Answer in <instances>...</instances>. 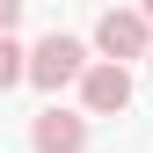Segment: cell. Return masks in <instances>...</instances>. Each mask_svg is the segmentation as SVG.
Here are the masks:
<instances>
[{
  "label": "cell",
  "mask_w": 153,
  "mask_h": 153,
  "mask_svg": "<svg viewBox=\"0 0 153 153\" xmlns=\"http://www.w3.org/2000/svg\"><path fill=\"white\" fill-rule=\"evenodd\" d=\"M95 51H102V66H124V59H153V22L139 7H109L102 22H95Z\"/></svg>",
  "instance_id": "obj_1"
},
{
  "label": "cell",
  "mask_w": 153,
  "mask_h": 153,
  "mask_svg": "<svg viewBox=\"0 0 153 153\" xmlns=\"http://www.w3.org/2000/svg\"><path fill=\"white\" fill-rule=\"evenodd\" d=\"M29 80H36V88H51V95H59L66 80H88V51L73 44V36H59V29H51L44 44L29 51Z\"/></svg>",
  "instance_id": "obj_2"
},
{
  "label": "cell",
  "mask_w": 153,
  "mask_h": 153,
  "mask_svg": "<svg viewBox=\"0 0 153 153\" xmlns=\"http://www.w3.org/2000/svg\"><path fill=\"white\" fill-rule=\"evenodd\" d=\"M29 139H36V153H80V146H88V117H73V109L51 102L44 117L29 124Z\"/></svg>",
  "instance_id": "obj_3"
},
{
  "label": "cell",
  "mask_w": 153,
  "mask_h": 153,
  "mask_svg": "<svg viewBox=\"0 0 153 153\" xmlns=\"http://www.w3.org/2000/svg\"><path fill=\"white\" fill-rule=\"evenodd\" d=\"M80 102L95 109V117H117V109L131 102V73H124V66H88V80H80Z\"/></svg>",
  "instance_id": "obj_4"
},
{
  "label": "cell",
  "mask_w": 153,
  "mask_h": 153,
  "mask_svg": "<svg viewBox=\"0 0 153 153\" xmlns=\"http://www.w3.org/2000/svg\"><path fill=\"white\" fill-rule=\"evenodd\" d=\"M15 80H29V51L15 44V36H0V95H7Z\"/></svg>",
  "instance_id": "obj_5"
},
{
  "label": "cell",
  "mask_w": 153,
  "mask_h": 153,
  "mask_svg": "<svg viewBox=\"0 0 153 153\" xmlns=\"http://www.w3.org/2000/svg\"><path fill=\"white\" fill-rule=\"evenodd\" d=\"M15 22H22V7H15V0H0V36H7Z\"/></svg>",
  "instance_id": "obj_6"
},
{
  "label": "cell",
  "mask_w": 153,
  "mask_h": 153,
  "mask_svg": "<svg viewBox=\"0 0 153 153\" xmlns=\"http://www.w3.org/2000/svg\"><path fill=\"white\" fill-rule=\"evenodd\" d=\"M139 15H146V22H153V0H146V7H139Z\"/></svg>",
  "instance_id": "obj_7"
}]
</instances>
